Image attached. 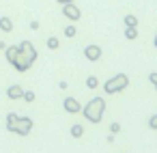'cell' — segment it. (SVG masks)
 <instances>
[{
  "label": "cell",
  "instance_id": "2",
  "mask_svg": "<svg viewBox=\"0 0 157 153\" xmlns=\"http://www.w3.org/2000/svg\"><path fill=\"white\" fill-rule=\"evenodd\" d=\"M103 112H105V99H103V97H93V99H90V101L82 108L84 119H86L88 123H93V125L101 123Z\"/></svg>",
  "mask_w": 157,
  "mask_h": 153
},
{
  "label": "cell",
  "instance_id": "20",
  "mask_svg": "<svg viewBox=\"0 0 157 153\" xmlns=\"http://www.w3.org/2000/svg\"><path fill=\"white\" fill-rule=\"evenodd\" d=\"M148 80H151V82H153V86L157 88V73H155V71H153V73H148Z\"/></svg>",
  "mask_w": 157,
  "mask_h": 153
},
{
  "label": "cell",
  "instance_id": "19",
  "mask_svg": "<svg viewBox=\"0 0 157 153\" xmlns=\"http://www.w3.org/2000/svg\"><path fill=\"white\" fill-rule=\"evenodd\" d=\"M121 131V123H112L110 125V134H118Z\"/></svg>",
  "mask_w": 157,
  "mask_h": 153
},
{
  "label": "cell",
  "instance_id": "12",
  "mask_svg": "<svg viewBox=\"0 0 157 153\" xmlns=\"http://www.w3.org/2000/svg\"><path fill=\"white\" fill-rule=\"evenodd\" d=\"M138 37V28H131V26H125V39H129V41H133Z\"/></svg>",
  "mask_w": 157,
  "mask_h": 153
},
{
  "label": "cell",
  "instance_id": "7",
  "mask_svg": "<svg viewBox=\"0 0 157 153\" xmlns=\"http://www.w3.org/2000/svg\"><path fill=\"white\" fill-rule=\"evenodd\" d=\"M84 56H86V61L95 63V61L101 58V48H99V45H86V48H84Z\"/></svg>",
  "mask_w": 157,
  "mask_h": 153
},
{
  "label": "cell",
  "instance_id": "23",
  "mask_svg": "<svg viewBox=\"0 0 157 153\" xmlns=\"http://www.w3.org/2000/svg\"><path fill=\"white\" fill-rule=\"evenodd\" d=\"M153 43H155V48H157V35H155V41H153Z\"/></svg>",
  "mask_w": 157,
  "mask_h": 153
},
{
  "label": "cell",
  "instance_id": "17",
  "mask_svg": "<svg viewBox=\"0 0 157 153\" xmlns=\"http://www.w3.org/2000/svg\"><path fill=\"white\" fill-rule=\"evenodd\" d=\"M75 35H78L75 26H73V24H69V26L65 28V37H69V39H71V37H75Z\"/></svg>",
  "mask_w": 157,
  "mask_h": 153
},
{
  "label": "cell",
  "instance_id": "13",
  "mask_svg": "<svg viewBox=\"0 0 157 153\" xmlns=\"http://www.w3.org/2000/svg\"><path fill=\"white\" fill-rule=\"evenodd\" d=\"M125 26L136 28V26H138V18H136V15H131V13H129V15H125Z\"/></svg>",
  "mask_w": 157,
  "mask_h": 153
},
{
  "label": "cell",
  "instance_id": "14",
  "mask_svg": "<svg viewBox=\"0 0 157 153\" xmlns=\"http://www.w3.org/2000/svg\"><path fill=\"white\" fill-rule=\"evenodd\" d=\"M48 48H50V50H58V48H60V41H58L56 37H48Z\"/></svg>",
  "mask_w": 157,
  "mask_h": 153
},
{
  "label": "cell",
  "instance_id": "16",
  "mask_svg": "<svg viewBox=\"0 0 157 153\" xmlns=\"http://www.w3.org/2000/svg\"><path fill=\"white\" fill-rule=\"evenodd\" d=\"M35 97H37V95H35V91H24V95H22V99H24V101H28V104H33V101H35Z\"/></svg>",
  "mask_w": 157,
  "mask_h": 153
},
{
  "label": "cell",
  "instance_id": "22",
  "mask_svg": "<svg viewBox=\"0 0 157 153\" xmlns=\"http://www.w3.org/2000/svg\"><path fill=\"white\" fill-rule=\"evenodd\" d=\"M30 28L33 30H39V22H30Z\"/></svg>",
  "mask_w": 157,
  "mask_h": 153
},
{
  "label": "cell",
  "instance_id": "8",
  "mask_svg": "<svg viewBox=\"0 0 157 153\" xmlns=\"http://www.w3.org/2000/svg\"><path fill=\"white\" fill-rule=\"evenodd\" d=\"M5 54H7V61L13 65L17 61V56H20V45H7L5 48Z\"/></svg>",
  "mask_w": 157,
  "mask_h": 153
},
{
  "label": "cell",
  "instance_id": "5",
  "mask_svg": "<svg viewBox=\"0 0 157 153\" xmlns=\"http://www.w3.org/2000/svg\"><path fill=\"white\" fill-rule=\"evenodd\" d=\"M20 52H22L30 63L37 61V50H35V45H33L30 41H22V43H20Z\"/></svg>",
  "mask_w": 157,
  "mask_h": 153
},
{
  "label": "cell",
  "instance_id": "10",
  "mask_svg": "<svg viewBox=\"0 0 157 153\" xmlns=\"http://www.w3.org/2000/svg\"><path fill=\"white\" fill-rule=\"evenodd\" d=\"M0 30H2V33H11L13 30V22L9 18H0Z\"/></svg>",
  "mask_w": 157,
  "mask_h": 153
},
{
  "label": "cell",
  "instance_id": "15",
  "mask_svg": "<svg viewBox=\"0 0 157 153\" xmlns=\"http://www.w3.org/2000/svg\"><path fill=\"white\" fill-rule=\"evenodd\" d=\"M86 86H88V88H97V86H99V80H97L95 76H88V78H86Z\"/></svg>",
  "mask_w": 157,
  "mask_h": 153
},
{
  "label": "cell",
  "instance_id": "1",
  "mask_svg": "<svg viewBox=\"0 0 157 153\" xmlns=\"http://www.w3.org/2000/svg\"><path fill=\"white\" fill-rule=\"evenodd\" d=\"M5 127H7V131H11V134L28 136L30 129H33V119H30V116H17L15 112H9V114H7V121H5Z\"/></svg>",
  "mask_w": 157,
  "mask_h": 153
},
{
  "label": "cell",
  "instance_id": "21",
  "mask_svg": "<svg viewBox=\"0 0 157 153\" xmlns=\"http://www.w3.org/2000/svg\"><path fill=\"white\" fill-rule=\"evenodd\" d=\"M58 5H69V2H75V0H56Z\"/></svg>",
  "mask_w": 157,
  "mask_h": 153
},
{
  "label": "cell",
  "instance_id": "18",
  "mask_svg": "<svg viewBox=\"0 0 157 153\" xmlns=\"http://www.w3.org/2000/svg\"><path fill=\"white\" fill-rule=\"evenodd\" d=\"M148 127H151V129H157V114H153V116L148 119Z\"/></svg>",
  "mask_w": 157,
  "mask_h": 153
},
{
  "label": "cell",
  "instance_id": "3",
  "mask_svg": "<svg viewBox=\"0 0 157 153\" xmlns=\"http://www.w3.org/2000/svg\"><path fill=\"white\" fill-rule=\"evenodd\" d=\"M127 86H129V78H127L125 73H116L114 78H110V80L103 84V91H105L108 95H116V93L125 91Z\"/></svg>",
  "mask_w": 157,
  "mask_h": 153
},
{
  "label": "cell",
  "instance_id": "11",
  "mask_svg": "<svg viewBox=\"0 0 157 153\" xmlns=\"http://www.w3.org/2000/svg\"><path fill=\"white\" fill-rule=\"evenodd\" d=\"M71 136H73V138H82V136H84V125L73 123V125H71Z\"/></svg>",
  "mask_w": 157,
  "mask_h": 153
},
{
  "label": "cell",
  "instance_id": "9",
  "mask_svg": "<svg viewBox=\"0 0 157 153\" xmlns=\"http://www.w3.org/2000/svg\"><path fill=\"white\" fill-rule=\"evenodd\" d=\"M22 95H24V88H22L20 84H11V86L7 88V97H9V99H22Z\"/></svg>",
  "mask_w": 157,
  "mask_h": 153
},
{
  "label": "cell",
  "instance_id": "4",
  "mask_svg": "<svg viewBox=\"0 0 157 153\" xmlns=\"http://www.w3.org/2000/svg\"><path fill=\"white\" fill-rule=\"evenodd\" d=\"M63 15H65V18H69L71 22H78V20L82 18L80 9H78L73 2H69V5H63Z\"/></svg>",
  "mask_w": 157,
  "mask_h": 153
},
{
  "label": "cell",
  "instance_id": "6",
  "mask_svg": "<svg viewBox=\"0 0 157 153\" xmlns=\"http://www.w3.org/2000/svg\"><path fill=\"white\" fill-rule=\"evenodd\" d=\"M63 108H65L69 114H78V112H82V106H80V101H78L75 97H65Z\"/></svg>",
  "mask_w": 157,
  "mask_h": 153
}]
</instances>
